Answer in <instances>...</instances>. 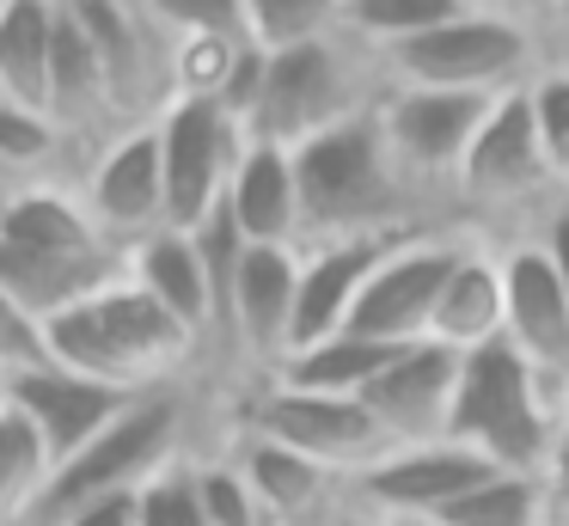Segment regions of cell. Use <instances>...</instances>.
Wrapping results in <instances>:
<instances>
[{"mask_svg": "<svg viewBox=\"0 0 569 526\" xmlns=\"http://www.w3.org/2000/svg\"><path fill=\"white\" fill-rule=\"evenodd\" d=\"M31 361H43V325L0 288V374L7 367H31Z\"/></svg>", "mask_w": 569, "mask_h": 526, "instance_id": "obj_35", "label": "cell"}, {"mask_svg": "<svg viewBox=\"0 0 569 526\" xmlns=\"http://www.w3.org/2000/svg\"><path fill=\"white\" fill-rule=\"evenodd\" d=\"M136 520H141V489H111V496L87 502L56 526H136Z\"/></svg>", "mask_w": 569, "mask_h": 526, "instance_id": "obj_37", "label": "cell"}, {"mask_svg": "<svg viewBox=\"0 0 569 526\" xmlns=\"http://www.w3.org/2000/svg\"><path fill=\"white\" fill-rule=\"evenodd\" d=\"M405 349V343H398ZM392 343H368V337H349V330H337V337L325 343H307V349L282 355L276 361V386H300V391H337V398H361V386H368L373 374H380L386 361H392Z\"/></svg>", "mask_w": 569, "mask_h": 526, "instance_id": "obj_24", "label": "cell"}, {"mask_svg": "<svg viewBox=\"0 0 569 526\" xmlns=\"http://www.w3.org/2000/svg\"><path fill=\"white\" fill-rule=\"evenodd\" d=\"M233 465L251 484L258 508L270 514V526H331V514L343 508V477L270 435H246Z\"/></svg>", "mask_w": 569, "mask_h": 526, "instance_id": "obj_19", "label": "cell"}, {"mask_svg": "<svg viewBox=\"0 0 569 526\" xmlns=\"http://www.w3.org/2000/svg\"><path fill=\"white\" fill-rule=\"evenodd\" d=\"M0 7H7V0H0Z\"/></svg>", "mask_w": 569, "mask_h": 526, "instance_id": "obj_45", "label": "cell"}, {"mask_svg": "<svg viewBox=\"0 0 569 526\" xmlns=\"http://www.w3.org/2000/svg\"><path fill=\"white\" fill-rule=\"evenodd\" d=\"M380 98H386L380 49L361 43L343 24V31L319 37V43L263 56L258 98H251V110H246V141L300 147V141H312V135L373 110Z\"/></svg>", "mask_w": 569, "mask_h": 526, "instance_id": "obj_3", "label": "cell"}, {"mask_svg": "<svg viewBox=\"0 0 569 526\" xmlns=\"http://www.w3.org/2000/svg\"><path fill=\"white\" fill-rule=\"evenodd\" d=\"M43 477H50V453L31 435V423L0 398V526H26L31 502H38Z\"/></svg>", "mask_w": 569, "mask_h": 526, "instance_id": "obj_28", "label": "cell"}, {"mask_svg": "<svg viewBox=\"0 0 569 526\" xmlns=\"http://www.w3.org/2000/svg\"><path fill=\"white\" fill-rule=\"evenodd\" d=\"M7 196H13V183H0V208H7Z\"/></svg>", "mask_w": 569, "mask_h": 526, "instance_id": "obj_42", "label": "cell"}, {"mask_svg": "<svg viewBox=\"0 0 569 526\" xmlns=\"http://www.w3.org/2000/svg\"><path fill=\"white\" fill-rule=\"evenodd\" d=\"M490 472H502V465H490L483 453L459 447V440H447V435L441 440H405V447H386L373 465H361L343 484V502L380 514V520H392V514H422V520H435V514L453 508L466 489H478Z\"/></svg>", "mask_w": 569, "mask_h": 526, "instance_id": "obj_12", "label": "cell"}, {"mask_svg": "<svg viewBox=\"0 0 569 526\" xmlns=\"http://www.w3.org/2000/svg\"><path fill=\"white\" fill-rule=\"evenodd\" d=\"M160 135V171H166V227L197 232L209 215H221L227 178L246 153V129L214 98H172L153 117Z\"/></svg>", "mask_w": 569, "mask_h": 526, "instance_id": "obj_8", "label": "cell"}, {"mask_svg": "<svg viewBox=\"0 0 569 526\" xmlns=\"http://www.w3.org/2000/svg\"><path fill=\"white\" fill-rule=\"evenodd\" d=\"M197 502L209 526H270V514L258 508L251 484L239 477V465H197Z\"/></svg>", "mask_w": 569, "mask_h": 526, "instance_id": "obj_33", "label": "cell"}, {"mask_svg": "<svg viewBox=\"0 0 569 526\" xmlns=\"http://www.w3.org/2000/svg\"><path fill=\"white\" fill-rule=\"evenodd\" d=\"M123 269L136 288H148L190 337H214L221 318H214V281H209V264L197 251V232H178V227H160L148 239H136L123 251Z\"/></svg>", "mask_w": 569, "mask_h": 526, "instance_id": "obj_20", "label": "cell"}, {"mask_svg": "<svg viewBox=\"0 0 569 526\" xmlns=\"http://www.w3.org/2000/svg\"><path fill=\"white\" fill-rule=\"evenodd\" d=\"M331 526H386L380 514H368V508H356V502H343V508L331 514Z\"/></svg>", "mask_w": 569, "mask_h": 526, "instance_id": "obj_39", "label": "cell"}, {"mask_svg": "<svg viewBox=\"0 0 569 526\" xmlns=\"http://www.w3.org/2000/svg\"><path fill=\"white\" fill-rule=\"evenodd\" d=\"M429 343H447L459 355L483 349V343H502V257H496V245L466 239L441 300H435Z\"/></svg>", "mask_w": 569, "mask_h": 526, "instance_id": "obj_22", "label": "cell"}, {"mask_svg": "<svg viewBox=\"0 0 569 526\" xmlns=\"http://www.w3.org/2000/svg\"><path fill=\"white\" fill-rule=\"evenodd\" d=\"M251 37L239 31H190V37H166V105L172 98H214L221 105L233 92L239 68L251 61Z\"/></svg>", "mask_w": 569, "mask_h": 526, "instance_id": "obj_25", "label": "cell"}, {"mask_svg": "<svg viewBox=\"0 0 569 526\" xmlns=\"http://www.w3.org/2000/svg\"><path fill=\"white\" fill-rule=\"evenodd\" d=\"M563 196L551 159L539 147V129H532V110H527V86L502 92L490 105V117L478 122L466 147V166H459V183H453V215H496V220H539L545 208Z\"/></svg>", "mask_w": 569, "mask_h": 526, "instance_id": "obj_7", "label": "cell"}, {"mask_svg": "<svg viewBox=\"0 0 569 526\" xmlns=\"http://www.w3.org/2000/svg\"><path fill=\"white\" fill-rule=\"evenodd\" d=\"M160 37H190V31H239L246 37V0H141Z\"/></svg>", "mask_w": 569, "mask_h": 526, "instance_id": "obj_34", "label": "cell"}, {"mask_svg": "<svg viewBox=\"0 0 569 526\" xmlns=\"http://www.w3.org/2000/svg\"><path fill=\"white\" fill-rule=\"evenodd\" d=\"M288 153H295V183H300V245L459 227V220L429 215V196L392 159L386 129H380V105L288 147Z\"/></svg>", "mask_w": 569, "mask_h": 526, "instance_id": "obj_1", "label": "cell"}, {"mask_svg": "<svg viewBox=\"0 0 569 526\" xmlns=\"http://www.w3.org/2000/svg\"><path fill=\"white\" fill-rule=\"evenodd\" d=\"M295 288H300V245H246L233 288H227L221 337L239 355L263 361L270 374L288 355V337H295Z\"/></svg>", "mask_w": 569, "mask_h": 526, "instance_id": "obj_17", "label": "cell"}, {"mask_svg": "<svg viewBox=\"0 0 569 526\" xmlns=\"http://www.w3.org/2000/svg\"><path fill=\"white\" fill-rule=\"evenodd\" d=\"M87 215L99 220V232L111 245H136L148 232L166 227V171H160V135L153 122L111 135L99 153L87 159V171L74 178Z\"/></svg>", "mask_w": 569, "mask_h": 526, "instance_id": "obj_14", "label": "cell"}, {"mask_svg": "<svg viewBox=\"0 0 569 526\" xmlns=\"http://www.w3.org/2000/svg\"><path fill=\"white\" fill-rule=\"evenodd\" d=\"M56 31H62V0H7L0 7V98L7 105H31L50 117Z\"/></svg>", "mask_w": 569, "mask_h": 526, "instance_id": "obj_23", "label": "cell"}, {"mask_svg": "<svg viewBox=\"0 0 569 526\" xmlns=\"http://www.w3.org/2000/svg\"><path fill=\"white\" fill-rule=\"evenodd\" d=\"M0 398L31 423V435L43 440L50 472H56V465L74 459L80 447H92L141 391L99 386V379L74 374V367H56L50 355H43V361H31V367H7V374H0Z\"/></svg>", "mask_w": 569, "mask_h": 526, "instance_id": "obj_13", "label": "cell"}, {"mask_svg": "<svg viewBox=\"0 0 569 526\" xmlns=\"http://www.w3.org/2000/svg\"><path fill=\"white\" fill-rule=\"evenodd\" d=\"M386 526H441V520H422V514H392Z\"/></svg>", "mask_w": 569, "mask_h": 526, "instance_id": "obj_40", "label": "cell"}, {"mask_svg": "<svg viewBox=\"0 0 569 526\" xmlns=\"http://www.w3.org/2000/svg\"><path fill=\"white\" fill-rule=\"evenodd\" d=\"M557 520H563V526H569V508H557Z\"/></svg>", "mask_w": 569, "mask_h": 526, "instance_id": "obj_43", "label": "cell"}, {"mask_svg": "<svg viewBox=\"0 0 569 526\" xmlns=\"http://www.w3.org/2000/svg\"><path fill=\"white\" fill-rule=\"evenodd\" d=\"M545 526H563V520H545Z\"/></svg>", "mask_w": 569, "mask_h": 526, "instance_id": "obj_44", "label": "cell"}, {"mask_svg": "<svg viewBox=\"0 0 569 526\" xmlns=\"http://www.w3.org/2000/svg\"><path fill=\"white\" fill-rule=\"evenodd\" d=\"M429 232V227H422ZM405 232H373V239H325V245H300V288H295V337H288V355L307 349V343H325L349 325V306H356L361 281L373 276L392 245Z\"/></svg>", "mask_w": 569, "mask_h": 526, "instance_id": "obj_18", "label": "cell"}, {"mask_svg": "<svg viewBox=\"0 0 569 526\" xmlns=\"http://www.w3.org/2000/svg\"><path fill=\"white\" fill-rule=\"evenodd\" d=\"M527 110L532 129H539V147L551 159L557 183L569 190V68H539L527 80Z\"/></svg>", "mask_w": 569, "mask_h": 526, "instance_id": "obj_31", "label": "cell"}, {"mask_svg": "<svg viewBox=\"0 0 569 526\" xmlns=\"http://www.w3.org/2000/svg\"><path fill=\"white\" fill-rule=\"evenodd\" d=\"M43 355L56 367H74V374L99 379V386L160 391L197 355V337L148 288H136L123 269L99 294H87V300L62 306L56 318H43Z\"/></svg>", "mask_w": 569, "mask_h": 526, "instance_id": "obj_2", "label": "cell"}, {"mask_svg": "<svg viewBox=\"0 0 569 526\" xmlns=\"http://www.w3.org/2000/svg\"><path fill=\"white\" fill-rule=\"evenodd\" d=\"M227 220L246 245H300V183L295 153L276 141H246L233 178H227Z\"/></svg>", "mask_w": 569, "mask_h": 526, "instance_id": "obj_21", "label": "cell"}, {"mask_svg": "<svg viewBox=\"0 0 569 526\" xmlns=\"http://www.w3.org/2000/svg\"><path fill=\"white\" fill-rule=\"evenodd\" d=\"M557 423H569V379H563V391H557Z\"/></svg>", "mask_w": 569, "mask_h": 526, "instance_id": "obj_41", "label": "cell"}, {"mask_svg": "<svg viewBox=\"0 0 569 526\" xmlns=\"http://www.w3.org/2000/svg\"><path fill=\"white\" fill-rule=\"evenodd\" d=\"M532 239H539V251L551 257V269H557V281H563V294H569V190L557 196L551 208H545L539 220H532Z\"/></svg>", "mask_w": 569, "mask_h": 526, "instance_id": "obj_36", "label": "cell"}, {"mask_svg": "<svg viewBox=\"0 0 569 526\" xmlns=\"http://www.w3.org/2000/svg\"><path fill=\"white\" fill-rule=\"evenodd\" d=\"M136 526H209L197 502V465L172 459L166 472H153L141 484V520Z\"/></svg>", "mask_w": 569, "mask_h": 526, "instance_id": "obj_32", "label": "cell"}, {"mask_svg": "<svg viewBox=\"0 0 569 526\" xmlns=\"http://www.w3.org/2000/svg\"><path fill=\"white\" fill-rule=\"evenodd\" d=\"M386 86H422V92H515L545 68L539 31L515 12L466 7L459 19L410 37V43L380 49Z\"/></svg>", "mask_w": 569, "mask_h": 526, "instance_id": "obj_5", "label": "cell"}, {"mask_svg": "<svg viewBox=\"0 0 569 526\" xmlns=\"http://www.w3.org/2000/svg\"><path fill=\"white\" fill-rule=\"evenodd\" d=\"M178 440H184V398L172 386L141 391L92 447H80L74 459H62L43 477L26 526H56L87 502L111 496V489H141L153 472H166L178 459Z\"/></svg>", "mask_w": 569, "mask_h": 526, "instance_id": "obj_6", "label": "cell"}, {"mask_svg": "<svg viewBox=\"0 0 569 526\" xmlns=\"http://www.w3.org/2000/svg\"><path fill=\"white\" fill-rule=\"evenodd\" d=\"M502 98V92H496ZM496 98L483 92H422V86H386L380 98V129L392 159L405 166V178L417 183L429 202H453L466 147L478 135V122L490 117ZM459 220V215H453Z\"/></svg>", "mask_w": 569, "mask_h": 526, "instance_id": "obj_10", "label": "cell"}, {"mask_svg": "<svg viewBox=\"0 0 569 526\" xmlns=\"http://www.w3.org/2000/svg\"><path fill=\"white\" fill-rule=\"evenodd\" d=\"M68 141L43 110L31 105H7L0 98V183H62L68 171Z\"/></svg>", "mask_w": 569, "mask_h": 526, "instance_id": "obj_27", "label": "cell"}, {"mask_svg": "<svg viewBox=\"0 0 569 526\" xmlns=\"http://www.w3.org/2000/svg\"><path fill=\"white\" fill-rule=\"evenodd\" d=\"M447 440L483 453L502 472H545L557 440V391L515 343H483L459 361V391L447 410Z\"/></svg>", "mask_w": 569, "mask_h": 526, "instance_id": "obj_4", "label": "cell"}, {"mask_svg": "<svg viewBox=\"0 0 569 526\" xmlns=\"http://www.w3.org/2000/svg\"><path fill=\"white\" fill-rule=\"evenodd\" d=\"M466 239H471L466 227L405 232V239L373 264V276L361 281L343 330L349 337H368V343H392V349L398 343H422L429 337V318H435V300H441Z\"/></svg>", "mask_w": 569, "mask_h": 526, "instance_id": "obj_9", "label": "cell"}, {"mask_svg": "<svg viewBox=\"0 0 569 526\" xmlns=\"http://www.w3.org/2000/svg\"><path fill=\"white\" fill-rule=\"evenodd\" d=\"M343 31V0H246V37L263 56Z\"/></svg>", "mask_w": 569, "mask_h": 526, "instance_id": "obj_29", "label": "cell"}, {"mask_svg": "<svg viewBox=\"0 0 569 526\" xmlns=\"http://www.w3.org/2000/svg\"><path fill=\"white\" fill-rule=\"evenodd\" d=\"M545 484H551L557 508H569V423H557V440H551V459H545Z\"/></svg>", "mask_w": 569, "mask_h": 526, "instance_id": "obj_38", "label": "cell"}, {"mask_svg": "<svg viewBox=\"0 0 569 526\" xmlns=\"http://www.w3.org/2000/svg\"><path fill=\"white\" fill-rule=\"evenodd\" d=\"M251 435H270V440H282V447L307 453V459L331 465L343 484L392 447L386 428L373 423V410L361 398L300 391V386H276V379L251 398Z\"/></svg>", "mask_w": 569, "mask_h": 526, "instance_id": "obj_11", "label": "cell"}, {"mask_svg": "<svg viewBox=\"0 0 569 526\" xmlns=\"http://www.w3.org/2000/svg\"><path fill=\"white\" fill-rule=\"evenodd\" d=\"M459 12H466V0H343V24L373 49L410 43V37L459 19Z\"/></svg>", "mask_w": 569, "mask_h": 526, "instance_id": "obj_30", "label": "cell"}, {"mask_svg": "<svg viewBox=\"0 0 569 526\" xmlns=\"http://www.w3.org/2000/svg\"><path fill=\"white\" fill-rule=\"evenodd\" d=\"M459 361H466L459 349L422 337V343H405V349L361 386V404L373 410V423L386 428L392 447L447 435V410H453V391H459Z\"/></svg>", "mask_w": 569, "mask_h": 526, "instance_id": "obj_16", "label": "cell"}, {"mask_svg": "<svg viewBox=\"0 0 569 526\" xmlns=\"http://www.w3.org/2000/svg\"><path fill=\"white\" fill-rule=\"evenodd\" d=\"M502 257V337L539 367V379L551 391H563L569 379V294L557 281L551 257L539 251L532 232L496 245Z\"/></svg>", "mask_w": 569, "mask_h": 526, "instance_id": "obj_15", "label": "cell"}, {"mask_svg": "<svg viewBox=\"0 0 569 526\" xmlns=\"http://www.w3.org/2000/svg\"><path fill=\"white\" fill-rule=\"evenodd\" d=\"M441 526H545L557 520V496L545 472H490L478 489L435 514Z\"/></svg>", "mask_w": 569, "mask_h": 526, "instance_id": "obj_26", "label": "cell"}]
</instances>
